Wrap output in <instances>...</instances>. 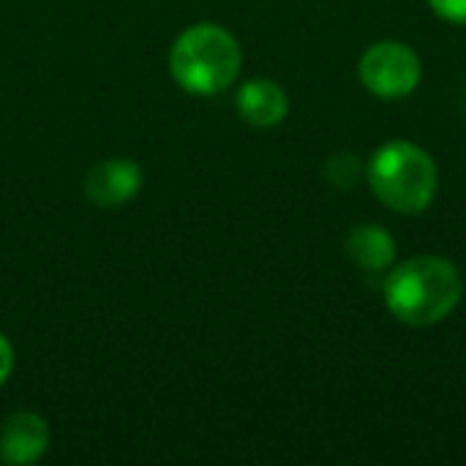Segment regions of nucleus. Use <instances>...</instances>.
I'll return each instance as SVG.
<instances>
[{"mask_svg": "<svg viewBox=\"0 0 466 466\" xmlns=\"http://www.w3.org/2000/svg\"><path fill=\"white\" fill-rule=\"evenodd\" d=\"M142 188V169L128 158H106L96 164L85 180V194L98 208H120Z\"/></svg>", "mask_w": 466, "mask_h": 466, "instance_id": "obj_5", "label": "nucleus"}, {"mask_svg": "<svg viewBox=\"0 0 466 466\" xmlns=\"http://www.w3.org/2000/svg\"><path fill=\"white\" fill-rule=\"evenodd\" d=\"M238 112L246 123L257 128L279 126L289 112L287 93L270 79H251L238 93Z\"/></svg>", "mask_w": 466, "mask_h": 466, "instance_id": "obj_8", "label": "nucleus"}, {"mask_svg": "<svg viewBox=\"0 0 466 466\" xmlns=\"http://www.w3.org/2000/svg\"><path fill=\"white\" fill-rule=\"evenodd\" d=\"M49 445V429L44 418L33 412L11 415L0 429V459L5 464H33Z\"/></svg>", "mask_w": 466, "mask_h": 466, "instance_id": "obj_6", "label": "nucleus"}, {"mask_svg": "<svg viewBox=\"0 0 466 466\" xmlns=\"http://www.w3.org/2000/svg\"><path fill=\"white\" fill-rule=\"evenodd\" d=\"M369 186L390 210L420 213L437 194V164L415 142L393 139L371 156Z\"/></svg>", "mask_w": 466, "mask_h": 466, "instance_id": "obj_3", "label": "nucleus"}, {"mask_svg": "<svg viewBox=\"0 0 466 466\" xmlns=\"http://www.w3.org/2000/svg\"><path fill=\"white\" fill-rule=\"evenodd\" d=\"M461 292L464 281L459 268L431 254L396 265L382 287L388 311L410 328H429L451 317Z\"/></svg>", "mask_w": 466, "mask_h": 466, "instance_id": "obj_1", "label": "nucleus"}, {"mask_svg": "<svg viewBox=\"0 0 466 466\" xmlns=\"http://www.w3.org/2000/svg\"><path fill=\"white\" fill-rule=\"evenodd\" d=\"M240 44L235 35L221 25H191L177 35L169 52V71L172 79L194 93V96H213L227 90L240 74Z\"/></svg>", "mask_w": 466, "mask_h": 466, "instance_id": "obj_2", "label": "nucleus"}, {"mask_svg": "<svg viewBox=\"0 0 466 466\" xmlns=\"http://www.w3.org/2000/svg\"><path fill=\"white\" fill-rule=\"evenodd\" d=\"M347 257L363 273H385L396 262V240L380 224H360L347 235Z\"/></svg>", "mask_w": 466, "mask_h": 466, "instance_id": "obj_7", "label": "nucleus"}, {"mask_svg": "<svg viewBox=\"0 0 466 466\" xmlns=\"http://www.w3.org/2000/svg\"><path fill=\"white\" fill-rule=\"evenodd\" d=\"M360 175H363L360 158L355 153H350V150H341V153L330 156L328 164H325V177L339 188H352L360 180Z\"/></svg>", "mask_w": 466, "mask_h": 466, "instance_id": "obj_9", "label": "nucleus"}, {"mask_svg": "<svg viewBox=\"0 0 466 466\" xmlns=\"http://www.w3.org/2000/svg\"><path fill=\"white\" fill-rule=\"evenodd\" d=\"M429 3L442 19L466 25V0H429Z\"/></svg>", "mask_w": 466, "mask_h": 466, "instance_id": "obj_10", "label": "nucleus"}, {"mask_svg": "<svg viewBox=\"0 0 466 466\" xmlns=\"http://www.w3.org/2000/svg\"><path fill=\"white\" fill-rule=\"evenodd\" d=\"M11 366H14V352H11V344L5 341V336L0 333V385L8 380Z\"/></svg>", "mask_w": 466, "mask_h": 466, "instance_id": "obj_11", "label": "nucleus"}, {"mask_svg": "<svg viewBox=\"0 0 466 466\" xmlns=\"http://www.w3.org/2000/svg\"><path fill=\"white\" fill-rule=\"evenodd\" d=\"M358 76L374 96L396 101L415 93L423 76V66L412 46L401 41H380L363 52Z\"/></svg>", "mask_w": 466, "mask_h": 466, "instance_id": "obj_4", "label": "nucleus"}]
</instances>
